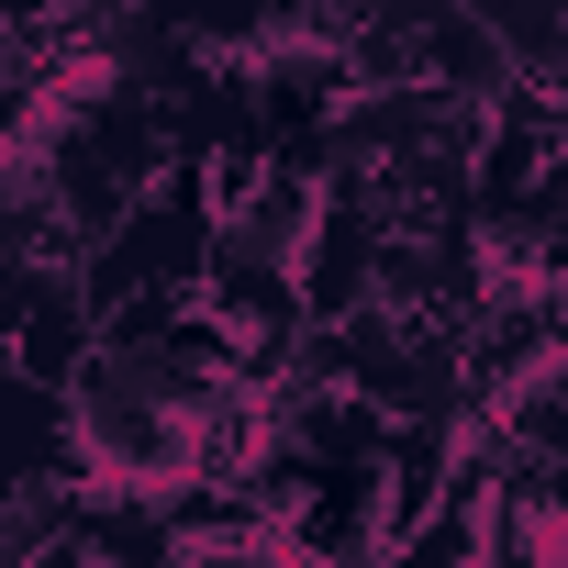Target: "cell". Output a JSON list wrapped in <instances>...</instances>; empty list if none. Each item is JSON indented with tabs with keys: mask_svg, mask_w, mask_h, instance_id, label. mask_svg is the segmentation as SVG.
I'll return each mask as SVG.
<instances>
[{
	"mask_svg": "<svg viewBox=\"0 0 568 568\" xmlns=\"http://www.w3.org/2000/svg\"><path fill=\"white\" fill-rule=\"evenodd\" d=\"M424 79H446V90H468V101H501V90H513V57H501L490 0H435V23H424Z\"/></svg>",
	"mask_w": 568,
	"mask_h": 568,
	"instance_id": "obj_3",
	"label": "cell"
},
{
	"mask_svg": "<svg viewBox=\"0 0 568 568\" xmlns=\"http://www.w3.org/2000/svg\"><path fill=\"white\" fill-rule=\"evenodd\" d=\"M313 223H324V179L313 168H291L267 145V168L223 201V234L212 245H234V256H267V267H302V245H313Z\"/></svg>",
	"mask_w": 568,
	"mask_h": 568,
	"instance_id": "obj_1",
	"label": "cell"
},
{
	"mask_svg": "<svg viewBox=\"0 0 568 568\" xmlns=\"http://www.w3.org/2000/svg\"><path fill=\"white\" fill-rule=\"evenodd\" d=\"M379 212H357V201H324V223H313V245H302V302L313 313H357V302H379Z\"/></svg>",
	"mask_w": 568,
	"mask_h": 568,
	"instance_id": "obj_2",
	"label": "cell"
},
{
	"mask_svg": "<svg viewBox=\"0 0 568 568\" xmlns=\"http://www.w3.org/2000/svg\"><path fill=\"white\" fill-rule=\"evenodd\" d=\"M557 379H568V346H557Z\"/></svg>",
	"mask_w": 568,
	"mask_h": 568,
	"instance_id": "obj_4",
	"label": "cell"
}]
</instances>
